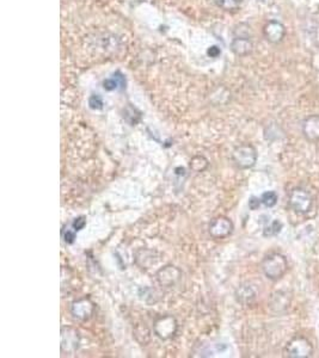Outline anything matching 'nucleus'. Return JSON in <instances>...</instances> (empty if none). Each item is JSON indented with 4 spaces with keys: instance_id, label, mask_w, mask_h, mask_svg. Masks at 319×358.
Here are the masks:
<instances>
[{
    "instance_id": "obj_1",
    "label": "nucleus",
    "mask_w": 319,
    "mask_h": 358,
    "mask_svg": "<svg viewBox=\"0 0 319 358\" xmlns=\"http://www.w3.org/2000/svg\"><path fill=\"white\" fill-rule=\"evenodd\" d=\"M261 269L268 279L279 280L288 271V260L283 254L273 252L263 258L261 263Z\"/></svg>"
},
{
    "instance_id": "obj_2",
    "label": "nucleus",
    "mask_w": 319,
    "mask_h": 358,
    "mask_svg": "<svg viewBox=\"0 0 319 358\" xmlns=\"http://www.w3.org/2000/svg\"><path fill=\"white\" fill-rule=\"evenodd\" d=\"M312 355V343L304 336H295L292 338L283 349V356L287 358H309Z\"/></svg>"
},
{
    "instance_id": "obj_3",
    "label": "nucleus",
    "mask_w": 319,
    "mask_h": 358,
    "mask_svg": "<svg viewBox=\"0 0 319 358\" xmlns=\"http://www.w3.org/2000/svg\"><path fill=\"white\" fill-rule=\"evenodd\" d=\"M288 204L297 214H307L313 207V197L306 189L294 188L289 193Z\"/></svg>"
},
{
    "instance_id": "obj_4",
    "label": "nucleus",
    "mask_w": 319,
    "mask_h": 358,
    "mask_svg": "<svg viewBox=\"0 0 319 358\" xmlns=\"http://www.w3.org/2000/svg\"><path fill=\"white\" fill-rule=\"evenodd\" d=\"M257 151L252 145H240L235 148L232 153V160L239 168H251L257 162Z\"/></svg>"
},
{
    "instance_id": "obj_5",
    "label": "nucleus",
    "mask_w": 319,
    "mask_h": 358,
    "mask_svg": "<svg viewBox=\"0 0 319 358\" xmlns=\"http://www.w3.org/2000/svg\"><path fill=\"white\" fill-rule=\"evenodd\" d=\"M176 331H177V322L175 318L170 315L160 317L155 322V332L160 339H170L175 336Z\"/></svg>"
},
{
    "instance_id": "obj_6",
    "label": "nucleus",
    "mask_w": 319,
    "mask_h": 358,
    "mask_svg": "<svg viewBox=\"0 0 319 358\" xmlns=\"http://www.w3.org/2000/svg\"><path fill=\"white\" fill-rule=\"evenodd\" d=\"M233 232V223L225 216H219L209 225V234L214 239H225Z\"/></svg>"
},
{
    "instance_id": "obj_7",
    "label": "nucleus",
    "mask_w": 319,
    "mask_h": 358,
    "mask_svg": "<svg viewBox=\"0 0 319 358\" xmlns=\"http://www.w3.org/2000/svg\"><path fill=\"white\" fill-rule=\"evenodd\" d=\"M80 337L78 331L72 327L61 328V350L66 354H73L79 349Z\"/></svg>"
},
{
    "instance_id": "obj_8",
    "label": "nucleus",
    "mask_w": 319,
    "mask_h": 358,
    "mask_svg": "<svg viewBox=\"0 0 319 358\" xmlns=\"http://www.w3.org/2000/svg\"><path fill=\"white\" fill-rule=\"evenodd\" d=\"M93 303L90 299H80L77 300L71 306V313L73 318L80 321H86L91 318L93 313Z\"/></svg>"
},
{
    "instance_id": "obj_9",
    "label": "nucleus",
    "mask_w": 319,
    "mask_h": 358,
    "mask_svg": "<svg viewBox=\"0 0 319 358\" xmlns=\"http://www.w3.org/2000/svg\"><path fill=\"white\" fill-rule=\"evenodd\" d=\"M264 39L270 43H280L286 35V28L282 23L278 21H270L264 25L263 29Z\"/></svg>"
},
{
    "instance_id": "obj_10",
    "label": "nucleus",
    "mask_w": 319,
    "mask_h": 358,
    "mask_svg": "<svg viewBox=\"0 0 319 358\" xmlns=\"http://www.w3.org/2000/svg\"><path fill=\"white\" fill-rule=\"evenodd\" d=\"M301 131L307 141H319V115H311L306 117L301 124Z\"/></svg>"
},
{
    "instance_id": "obj_11",
    "label": "nucleus",
    "mask_w": 319,
    "mask_h": 358,
    "mask_svg": "<svg viewBox=\"0 0 319 358\" xmlns=\"http://www.w3.org/2000/svg\"><path fill=\"white\" fill-rule=\"evenodd\" d=\"M181 277V271L175 266H165L157 274V278L161 285L171 286L175 284Z\"/></svg>"
},
{
    "instance_id": "obj_12",
    "label": "nucleus",
    "mask_w": 319,
    "mask_h": 358,
    "mask_svg": "<svg viewBox=\"0 0 319 358\" xmlns=\"http://www.w3.org/2000/svg\"><path fill=\"white\" fill-rule=\"evenodd\" d=\"M253 44L249 37L237 36L231 43V50L238 56H245L252 51Z\"/></svg>"
},
{
    "instance_id": "obj_13",
    "label": "nucleus",
    "mask_w": 319,
    "mask_h": 358,
    "mask_svg": "<svg viewBox=\"0 0 319 358\" xmlns=\"http://www.w3.org/2000/svg\"><path fill=\"white\" fill-rule=\"evenodd\" d=\"M256 296H257V291L251 284L240 285L237 289V291H236V299L238 300V302L243 303V305L251 303L256 299Z\"/></svg>"
},
{
    "instance_id": "obj_14",
    "label": "nucleus",
    "mask_w": 319,
    "mask_h": 358,
    "mask_svg": "<svg viewBox=\"0 0 319 358\" xmlns=\"http://www.w3.org/2000/svg\"><path fill=\"white\" fill-rule=\"evenodd\" d=\"M103 87L107 91L119 90V88L126 87V79L121 73H115L112 78L105 79L103 81Z\"/></svg>"
},
{
    "instance_id": "obj_15",
    "label": "nucleus",
    "mask_w": 319,
    "mask_h": 358,
    "mask_svg": "<svg viewBox=\"0 0 319 358\" xmlns=\"http://www.w3.org/2000/svg\"><path fill=\"white\" fill-rule=\"evenodd\" d=\"M289 295L283 293V291H278L273 295V300H272V308L275 309V311L281 312L282 309L287 308L289 306Z\"/></svg>"
},
{
    "instance_id": "obj_16",
    "label": "nucleus",
    "mask_w": 319,
    "mask_h": 358,
    "mask_svg": "<svg viewBox=\"0 0 319 358\" xmlns=\"http://www.w3.org/2000/svg\"><path fill=\"white\" fill-rule=\"evenodd\" d=\"M123 117H124V119H126L128 123H130L132 125H135L136 123L140 121L141 114L139 113V111L136 110L135 108L127 107L126 110H124Z\"/></svg>"
},
{
    "instance_id": "obj_17",
    "label": "nucleus",
    "mask_w": 319,
    "mask_h": 358,
    "mask_svg": "<svg viewBox=\"0 0 319 358\" xmlns=\"http://www.w3.org/2000/svg\"><path fill=\"white\" fill-rule=\"evenodd\" d=\"M213 1L215 2L216 6L223 8V10L232 11L240 6L243 0H213Z\"/></svg>"
},
{
    "instance_id": "obj_18",
    "label": "nucleus",
    "mask_w": 319,
    "mask_h": 358,
    "mask_svg": "<svg viewBox=\"0 0 319 358\" xmlns=\"http://www.w3.org/2000/svg\"><path fill=\"white\" fill-rule=\"evenodd\" d=\"M278 194L275 191H267L261 196V202L268 208H272L278 203Z\"/></svg>"
},
{
    "instance_id": "obj_19",
    "label": "nucleus",
    "mask_w": 319,
    "mask_h": 358,
    "mask_svg": "<svg viewBox=\"0 0 319 358\" xmlns=\"http://www.w3.org/2000/svg\"><path fill=\"white\" fill-rule=\"evenodd\" d=\"M207 165H208L207 160L204 159L203 157H195L193 158L192 161H190V167L196 172L203 171L204 168L207 167Z\"/></svg>"
},
{
    "instance_id": "obj_20",
    "label": "nucleus",
    "mask_w": 319,
    "mask_h": 358,
    "mask_svg": "<svg viewBox=\"0 0 319 358\" xmlns=\"http://www.w3.org/2000/svg\"><path fill=\"white\" fill-rule=\"evenodd\" d=\"M281 229H282V223L279 221V220H274V221L272 222V225H270L269 227H267L266 229H264L263 236L264 237L276 236V234L280 233Z\"/></svg>"
},
{
    "instance_id": "obj_21",
    "label": "nucleus",
    "mask_w": 319,
    "mask_h": 358,
    "mask_svg": "<svg viewBox=\"0 0 319 358\" xmlns=\"http://www.w3.org/2000/svg\"><path fill=\"white\" fill-rule=\"evenodd\" d=\"M89 105L92 110H101L103 109V99L98 94H92L89 99Z\"/></svg>"
},
{
    "instance_id": "obj_22",
    "label": "nucleus",
    "mask_w": 319,
    "mask_h": 358,
    "mask_svg": "<svg viewBox=\"0 0 319 358\" xmlns=\"http://www.w3.org/2000/svg\"><path fill=\"white\" fill-rule=\"evenodd\" d=\"M85 225H86V220H85V217L84 216L78 217V219H76L75 221H73V223H72L73 231H75V232L81 231V229L85 227Z\"/></svg>"
},
{
    "instance_id": "obj_23",
    "label": "nucleus",
    "mask_w": 319,
    "mask_h": 358,
    "mask_svg": "<svg viewBox=\"0 0 319 358\" xmlns=\"http://www.w3.org/2000/svg\"><path fill=\"white\" fill-rule=\"evenodd\" d=\"M261 199H257V197H251L249 200V207L251 210H256V209H258V207H260L261 204Z\"/></svg>"
},
{
    "instance_id": "obj_24",
    "label": "nucleus",
    "mask_w": 319,
    "mask_h": 358,
    "mask_svg": "<svg viewBox=\"0 0 319 358\" xmlns=\"http://www.w3.org/2000/svg\"><path fill=\"white\" fill-rule=\"evenodd\" d=\"M64 239L67 243H73V242H75V239H76V233H75V232L67 231L66 233H65Z\"/></svg>"
},
{
    "instance_id": "obj_25",
    "label": "nucleus",
    "mask_w": 319,
    "mask_h": 358,
    "mask_svg": "<svg viewBox=\"0 0 319 358\" xmlns=\"http://www.w3.org/2000/svg\"><path fill=\"white\" fill-rule=\"evenodd\" d=\"M208 54H209L210 56H218L219 54H220V49H219L218 47H212L210 48L209 50H208Z\"/></svg>"
}]
</instances>
